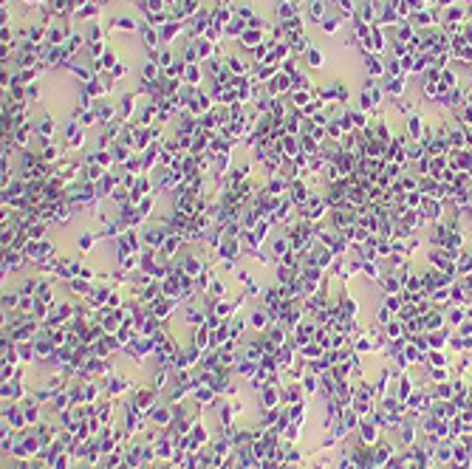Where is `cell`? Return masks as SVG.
Segmentation results:
<instances>
[{
  "mask_svg": "<svg viewBox=\"0 0 472 469\" xmlns=\"http://www.w3.org/2000/svg\"><path fill=\"white\" fill-rule=\"evenodd\" d=\"M227 3H229V0H221V6H227Z\"/></svg>",
  "mask_w": 472,
  "mask_h": 469,
  "instance_id": "56",
  "label": "cell"
},
{
  "mask_svg": "<svg viewBox=\"0 0 472 469\" xmlns=\"http://www.w3.org/2000/svg\"><path fill=\"white\" fill-rule=\"evenodd\" d=\"M416 20H419L421 26H430V23H433V14H430V11H419V14H416Z\"/></svg>",
  "mask_w": 472,
  "mask_h": 469,
  "instance_id": "46",
  "label": "cell"
},
{
  "mask_svg": "<svg viewBox=\"0 0 472 469\" xmlns=\"http://www.w3.org/2000/svg\"><path fill=\"white\" fill-rule=\"evenodd\" d=\"M252 325H254V328H266V314H263V311H254V314H252Z\"/></svg>",
  "mask_w": 472,
  "mask_h": 469,
  "instance_id": "41",
  "label": "cell"
},
{
  "mask_svg": "<svg viewBox=\"0 0 472 469\" xmlns=\"http://www.w3.org/2000/svg\"><path fill=\"white\" fill-rule=\"evenodd\" d=\"M359 99H362V111H373L376 105L382 102V91H379V88H376V82L373 79H370V82H365V88H362V96H359Z\"/></svg>",
  "mask_w": 472,
  "mask_h": 469,
  "instance_id": "1",
  "label": "cell"
},
{
  "mask_svg": "<svg viewBox=\"0 0 472 469\" xmlns=\"http://www.w3.org/2000/svg\"><path fill=\"white\" fill-rule=\"evenodd\" d=\"M407 288H410V291H419L421 283H419V280H410V283H407Z\"/></svg>",
  "mask_w": 472,
  "mask_h": 469,
  "instance_id": "53",
  "label": "cell"
},
{
  "mask_svg": "<svg viewBox=\"0 0 472 469\" xmlns=\"http://www.w3.org/2000/svg\"><path fill=\"white\" fill-rule=\"evenodd\" d=\"M88 43H91V45L105 43V31H102V26H99V23H94V26L88 28Z\"/></svg>",
  "mask_w": 472,
  "mask_h": 469,
  "instance_id": "28",
  "label": "cell"
},
{
  "mask_svg": "<svg viewBox=\"0 0 472 469\" xmlns=\"http://www.w3.org/2000/svg\"><path fill=\"white\" fill-rule=\"evenodd\" d=\"M181 271L187 277H195V274H201V260L195 257V254H187V260L181 263Z\"/></svg>",
  "mask_w": 472,
  "mask_h": 469,
  "instance_id": "18",
  "label": "cell"
},
{
  "mask_svg": "<svg viewBox=\"0 0 472 469\" xmlns=\"http://www.w3.org/2000/svg\"><path fill=\"white\" fill-rule=\"evenodd\" d=\"M111 77H114V79H124V77H127V65H124V62H119V65L111 71Z\"/></svg>",
  "mask_w": 472,
  "mask_h": 469,
  "instance_id": "42",
  "label": "cell"
},
{
  "mask_svg": "<svg viewBox=\"0 0 472 469\" xmlns=\"http://www.w3.org/2000/svg\"><path fill=\"white\" fill-rule=\"evenodd\" d=\"M114 158H116V161H124V164H127V161H130V150H127V144H119V147L114 150Z\"/></svg>",
  "mask_w": 472,
  "mask_h": 469,
  "instance_id": "36",
  "label": "cell"
},
{
  "mask_svg": "<svg viewBox=\"0 0 472 469\" xmlns=\"http://www.w3.org/2000/svg\"><path fill=\"white\" fill-rule=\"evenodd\" d=\"M289 252H291L289 237H277V240H271V254H274V257H286Z\"/></svg>",
  "mask_w": 472,
  "mask_h": 469,
  "instance_id": "19",
  "label": "cell"
},
{
  "mask_svg": "<svg viewBox=\"0 0 472 469\" xmlns=\"http://www.w3.org/2000/svg\"><path fill=\"white\" fill-rule=\"evenodd\" d=\"M31 133H34V127H31L28 122H26V124H17V130L11 133V139H14V144L23 150V147H26V141L31 139Z\"/></svg>",
  "mask_w": 472,
  "mask_h": 469,
  "instance_id": "11",
  "label": "cell"
},
{
  "mask_svg": "<svg viewBox=\"0 0 472 469\" xmlns=\"http://www.w3.org/2000/svg\"><path fill=\"white\" fill-rule=\"evenodd\" d=\"M68 68H71V74H74V77H77L79 82H85V85H88V82H91V79H94V74H91V71H88L85 65H77V62H74V60L68 62Z\"/></svg>",
  "mask_w": 472,
  "mask_h": 469,
  "instance_id": "21",
  "label": "cell"
},
{
  "mask_svg": "<svg viewBox=\"0 0 472 469\" xmlns=\"http://www.w3.org/2000/svg\"><path fill=\"white\" fill-rule=\"evenodd\" d=\"M340 3V9H342V17H354V0H337Z\"/></svg>",
  "mask_w": 472,
  "mask_h": 469,
  "instance_id": "37",
  "label": "cell"
},
{
  "mask_svg": "<svg viewBox=\"0 0 472 469\" xmlns=\"http://www.w3.org/2000/svg\"><path fill=\"white\" fill-rule=\"evenodd\" d=\"M407 158H413V161L424 158V147H421V144H410V147H407Z\"/></svg>",
  "mask_w": 472,
  "mask_h": 469,
  "instance_id": "38",
  "label": "cell"
},
{
  "mask_svg": "<svg viewBox=\"0 0 472 469\" xmlns=\"http://www.w3.org/2000/svg\"><path fill=\"white\" fill-rule=\"evenodd\" d=\"M365 65H367V71H370V77H385V65H382V62H379V60H373L370 54H367Z\"/></svg>",
  "mask_w": 472,
  "mask_h": 469,
  "instance_id": "32",
  "label": "cell"
},
{
  "mask_svg": "<svg viewBox=\"0 0 472 469\" xmlns=\"http://www.w3.org/2000/svg\"><path fill=\"white\" fill-rule=\"evenodd\" d=\"M26 99L37 102V99H40V88H37V85H28V88H26Z\"/></svg>",
  "mask_w": 472,
  "mask_h": 469,
  "instance_id": "44",
  "label": "cell"
},
{
  "mask_svg": "<svg viewBox=\"0 0 472 469\" xmlns=\"http://www.w3.org/2000/svg\"><path fill=\"white\" fill-rule=\"evenodd\" d=\"M181 243H184V234L181 232H170V237L164 240V246L158 249V257H164V260H170L178 249H181Z\"/></svg>",
  "mask_w": 472,
  "mask_h": 469,
  "instance_id": "3",
  "label": "cell"
},
{
  "mask_svg": "<svg viewBox=\"0 0 472 469\" xmlns=\"http://www.w3.org/2000/svg\"><path fill=\"white\" fill-rule=\"evenodd\" d=\"M94 111H97V122L99 124H111V119L116 116V108H114V105H108V102L97 105Z\"/></svg>",
  "mask_w": 472,
  "mask_h": 469,
  "instance_id": "15",
  "label": "cell"
},
{
  "mask_svg": "<svg viewBox=\"0 0 472 469\" xmlns=\"http://www.w3.org/2000/svg\"><path fill=\"white\" fill-rule=\"evenodd\" d=\"M362 271H365L367 277H379V266H376L373 260H365V263H362Z\"/></svg>",
  "mask_w": 472,
  "mask_h": 469,
  "instance_id": "39",
  "label": "cell"
},
{
  "mask_svg": "<svg viewBox=\"0 0 472 469\" xmlns=\"http://www.w3.org/2000/svg\"><path fill=\"white\" fill-rule=\"evenodd\" d=\"M419 204H421V192L419 190L407 192V207H419Z\"/></svg>",
  "mask_w": 472,
  "mask_h": 469,
  "instance_id": "43",
  "label": "cell"
},
{
  "mask_svg": "<svg viewBox=\"0 0 472 469\" xmlns=\"http://www.w3.org/2000/svg\"><path fill=\"white\" fill-rule=\"evenodd\" d=\"M173 308H175V303H173V300H158L156 314H158V317H167V314L173 311Z\"/></svg>",
  "mask_w": 472,
  "mask_h": 469,
  "instance_id": "35",
  "label": "cell"
},
{
  "mask_svg": "<svg viewBox=\"0 0 472 469\" xmlns=\"http://www.w3.org/2000/svg\"><path fill=\"white\" fill-rule=\"evenodd\" d=\"M198 399L207 401V399H212V393H210V390H201V393H198Z\"/></svg>",
  "mask_w": 472,
  "mask_h": 469,
  "instance_id": "54",
  "label": "cell"
},
{
  "mask_svg": "<svg viewBox=\"0 0 472 469\" xmlns=\"http://www.w3.org/2000/svg\"><path fill=\"white\" fill-rule=\"evenodd\" d=\"M438 3H441V6H450V3H453V0H438Z\"/></svg>",
  "mask_w": 472,
  "mask_h": 469,
  "instance_id": "55",
  "label": "cell"
},
{
  "mask_svg": "<svg viewBox=\"0 0 472 469\" xmlns=\"http://www.w3.org/2000/svg\"><path fill=\"white\" fill-rule=\"evenodd\" d=\"M85 40H88V37H82V34H79V31H74V34H68V40H65V51H68V54H77L79 48L85 45Z\"/></svg>",
  "mask_w": 472,
  "mask_h": 469,
  "instance_id": "20",
  "label": "cell"
},
{
  "mask_svg": "<svg viewBox=\"0 0 472 469\" xmlns=\"http://www.w3.org/2000/svg\"><path fill=\"white\" fill-rule=\"evenodd\" d=\"M387 91L393 96H402L404 94V77H390V82H387Z\"/></svg>",
  "mask_w": 472,
  "mask_h": 469,
  "instance_id": "34",
  "label": "cell"
},
{
  "mask_svg": "<svg viewBox=\"0 0 472 469\" xmlns=\"http://www.w3.org/2000/svg\"><path fill=\"white\" fill-rule=\"evenodd\" d=\"M153 418L161 424V421H167V418H170V413H167V410H156V413H153Z\"/></svg>",
  "mask_w": 472,
  "mask_h": 469,
  "instance_id": "51",
  "label": "cell"
},
{
  "mask_svg": "<svg viewBox=\"0 0 472 469\" xmlns=\"http://www.w3.org/2000/svg\"><path fill=\"white\" fill-rule=\"evenodd\" d=\"M201 79H204V74H201V65H198V62H195V65H184L181 82H187L190 88H195V85H201Z\"/></svg>",
  "mask_w": 472,
  "mask_h": 469,
  "instance_id": "7",
  "label": "cell"
},
{
  "mask_svg": "<svg viewBox=\"0 0 472 469\" xmlns=\"http://www.w3.org/2000/svg\"><path fill=\"white\" fill-rule=\"evenodd\" d=\"M260 40H263V31H260V28H246L243 34H240V45H243V48H257V45H260Z\"/></svg>",
  "mask_w": 472,
  "mask_h": 469,
  "instance_id": "10",
  "label": "cell"
},
{
  "mask_svg": "<svg viewBox=\"0 0 472 469\" xmlns=\"http://www.w3.org/2000/svg\"><path fill=\"white\" fill-rule=\"evenodd\" d=\"M54 130H57V122H54V116H43V119H40V124H37V133H40V136H43V139L48 141V139L54 136Z\"/></svg>",
  "mask_w": 472,
  "mask_h": 469,
  "instance_id": "16",
  "label": "cell"
},
{
  "mask_svg": "<svg viewBox=\"0 0 472 469\" xmlns=\"http://www.w3.org/2000/svg\"><path fill=\"white\" fill-rule=\"evenodd\" d=\"M40 158H43L45 164H51V161H57V158H60V147H51V144H45V147L40 150Z\"/></svg>",
  "mask_w": 472,
  "mask_h": 469,
  "instance_id": "33",
  "label": "cell"
},
{
  "mask_svg": "<svg viewBox=\"0 0 472 469\" xmlns=\"http://www.w3.org/2000/svg\"><path fill=\"white\" fill-rule=\"evenodd\" d=\"M141 40H144V45H147L150 51H156V45L161 43V34H158V28L156 26H141Z\"/></svg>",
  "mask_w": 472,
  "mask_h": 469,
  "instance_id": "8",
  "label": "cell"
},
{
  "mask_svg": "<svg viewBox=\"0 0 472 469\" xmlns=\"http://www.w3.org/2000/svg\"><path fill=\"white\" fill-rule=\"evenodd\" d=\"M99 11L102 9H99L97 3H85L79 11H74V20H94V17L99 20Z\"/></svg>",
  "mask_w": 472,
  "mask_h": 469,
  "instance_id": "17",
  "label": "cell"
},
{
  "mask_svg": "<svg viewBox=\"0 0 472 469\" xmlns=\"http://www.w3.org/2000/svg\"><path fill=\"white\" fill-rule=\"evenodd\" d=\"M45 226H48V224H43V221H37V224H31V226L26 229V237H28V240H43Z\"/></svg>",
  "mask_w": 472,
  "mask_h": 469,
  "instance_id": "26",
  "label": "cell"
},
{
  "mask_svg": "<svg viewBox=\"0 0 472 469\" xmlns=\"http://www.w3.org/2000/svg\"><path fill=\"white\" fill-rule=\"evenodd\" d=\"M54 215H57V221H68L71 218V201H57V204H54Z\"/></svg>",
  "mask_w": 472,
  "mask_h": 469,
  "instance_id": "25",
  "label": "cell"
},
{
  "mask_svg": "<svg viewBox=\"0 0 472 469\" xmlns=\"http://www.w3.org/2000/svg\"><path fill=\"white\" fill-rule=\"evenodd\" d=\"M153 204H156V195H153V192H150V195H144V198H141L139 204H136V209H139V218H141V221H144V218L150 215Z\"/></svg>",
  "mask_w": 472,
  "mask_h": 469,
  "instance_id": "24",
  "label": "cell"
},
{
  "mask_svg": "<svg viewBox=\"0 0 472 469\" xmlns=\"http://www.w3.org/2000/svg\"><path fill=\"white\" fill-rule=\"evenodd\" d=\"M340 23H342L340 17H325L323 23H320V26H323V31H325L328 37H334L337 31H340Z\"/></svg>",
  "mask_w": 472,
  "mask_h": 469,
  "instance_id": "30",
  "label": "cell"
},
{
  "mask_svg": "<svg viewBox=\"0 0 472 469\" xmlns=\"http://www.w3.org/2000/svg\"><path fill=\"white\" fill-rule=\"evenodd\" d=\"M308 20L311 23H323L325 20V0H311V6H308Z\"/></svg>",
  "mask_w": 472,
  "mask_h": 469,
  "instance_id": "14",
  "label": "cell"
},
{
  "mask_svg": "<svg viewBox=\"0 0 472 469\" xmlns=\"http://www.w3.org/2000/svg\"><path fill=\"white\" fill-rule=\"evenodd\" d=\"M37 353H40V356H48V353H51V345H48V342H37Z\"/></svg>",
  "mask_w": 472,
  "mask_h": 469,
  "instance_id": "49",
  "label": "cell"
},
{
  "mask_svg": "<svg viewBox=\"0 0 472 469\" xmlns=\"http://www.w3.org/2000/svg\"><path fill=\"white\" fill-rule=\"evenodd\" d=\"M277 17L280 20H291V17H297V3H280V9H277Z\"/></svg>",
  "mask_w": 472,
  "mask_h": 469,
  "instance_id": "27",
  "label": "cell"
},
{
  "mask_svg": "<svg viewBox=\"0 0 472 469\" xmlns=\"http://www.w3.org/2000/svg\"><path fill=\"white\" fill-rule=\"evenodd\" d=\"M246 28H249V26H246V20L232 17V20L227 23V26H224V34H227V37H237V40H240V34H243Z\"/></svg>",
  "mask_w": 472,
  "mask_h": 469,
  "instance_id": "13",
  "label": "cell"
},
{
  "mask_svg": "<svg viewBox=\"0 0 472 469\" xmlns=\"http://www.w3.org/2000/svg\"><path fill=\"white\" fill-rule=\"evenodd\" d=\"M382 288H385V291H390V294H393V291H399V280H396L393 274H390V277H385V280H382Z\"/></svg>",
  "mask_w": 472,
  "mask_h": 469,
  "instance_id": "40",
  "label": "cell"
},
{
  "mask_svg": "<svg viewBox=\"0 0 472 469\" xmlns=\"http://www.w3.org/2000/svg\"><path fill=\"white\" fill-rule=\"evenodd\" d=\"M212 291H215V294H224V283H215V280H212Z\"/></svg>",
  "mask_w": 472,
  "mask_h": 469,
  "instance_id": "52",
  "label": "cell"
},
{
  "mask_svg": "<svg viewBox=\"0 0 472 469\" xmlns=\"http://www.w3.org/2000/svg\"><path fill=\"white\" fill-rule=\"evenodd\" d=\"M289 190H291V201H294V207H306L308 204V187L303 184V178H291L289 181Z\"/></svg>",
  "mask_w": 472,
  "mask_h": 469,
  "instance_id": "4",
  "label": "cell"
},
{
  "mask_svg": "<svg viewBox=\"0 0 472 469\" xmlns=\"http://www.w3.org/2000/svg\"><path fill=\"white\" fill-rule=\"evenodd\" d=\"M263 401H266V404H269V407H271V404L277 401V393H274V390H266V396H263Z\"/></svg>",
  "mask_w": 472,
  "mask_h": 469,
  "instance_id": "50",
  "label": "cell"
},
{
  "mask_svg": "<svg viewBox=\"0 0 472 469\" xmlns=\"http://www.w3.org/2000/svg\"><path fill=\"white\" fill-rule=\"evenodd\" d=\"M240 243H243V237H227V240H224V246H221V257L235 260L237 254H240Z\"/></svg>",
  "mask_w": 472,
  "mask_h": 469,
  "instance_id": "6",
  "label": "cell"
},
{
  "mask_svg": "<svg viewBox=\"0 0 472 469\" xmlns=\"http://www.w3.org/2000/svg\"><path fill=\"white\" fill-rule=\"evenodd\" d=\"M119 105H122V111H119V119H122V122H127V119L133 116V105H136V102H133V96L127 94V96H122V102H119Z\"/></svg>",
  "mask_w": 472,
  "mask_h": 469,
  "instance_id": "29",
  "label": "cell"
},
{
  "mask_svg": "<svg viewBox=\"0 0 472 469\" xmlns=\"http://www.w3.org/2000/svg\"><path fill=\"white\" fill-rule=\"evenodd\" d=\"M158 34H161V43H173L175 37L181 34V20H170L167 26L158 28Z\"/></svg>",
  "mask_w": 472,
  "mask_h": 469,
  "instance_id": "9",
  "label": "cell"
},
{
  "mask_svg": "<svg viewBox=\"0 0 472 469\" xmlns=\"http://www.w3.org/2000/svg\"><path fill=\"white\" fill-rule=\"evenodd\" d=\"M77 246H79V252H91V249L97 246V234H94V232H82L77 237Z\"/></svg>",
  "mask_w": 472,
  "mask_h": 469,
  "instance_id": "22",
  "label": "cell"
},
{
  "mask_svg": "<svg viewBox=\"0 0 472 469\" xmlns=\"http://www.w3.org/2000/svg\"><path fill=\"white\" fill-rule=\"evenodd\" d=\"M306 62L311 65V68H323V65H325V57H323V51H320V48H308V51H306Z\"/></svg>",
  "mask_w": 472,
  "mask_h": 469,
  "instance_id": "23",
  "label": "cell"
},
{
  "mask_svg": "<svg viewBox=\"0 0 472 469\" xmlns=\"http://www.w3.org/2000/svg\"><path fill=\"white\" fill-rule=\"evenodd\" d=\"M144 195H150V178H147V175H139L136 184L130 187V204H139Z\"/></svg>",
  "mask_w": 472,
  "mask_h": 469,
  "instance_id": "5",
  "label": "cell"
},
{
  "mask_svg": "<svg viewBox=\"0 0 472 469\" xmlns=\"http://www.w3.org/2000/svg\"><path fill=\"white\" fill-rule=\"evenodd\" d=\"M427 218H441V204H427Z\"/></svg>",
  "mask_w": 472,
  "mask_h": 469,
  "instance_id": "45",
  "label": "cell"
},
{
  "mask_svg": "<svg viewBox=\"0 0 472 469\" xmlns=\"http://www.w3.org/2000/svg\"><path fill=\"white\" fill-rule=\"evenodd\" d=\"M407 133L413 136V141H416V139H421V119L416 116V113H413L410 119H407Z\"/></svg>",
  "mask_w": 472,
  "mask_h": 469,
  "instance_id": "31",
  "label": "cell"
},
{
  "mask_svg": "<svg viewBox=\"0 0 472 469\" xmlns=\"http://www.w3.org/2000/svg\"><path fill=\"white\" fill-rule=\"evenodd\" d=\"M111 28H119L124 34H133V31H139V23L133 17H114L111 20Z\"/></svg>",
  "mask_w": 472,
  "mask_h": 469,
  "instance_id": "12",
  "label": "cell"
},
{
  "mask_svg": "<svg viewBox=\"0 0 472 469\" xmlns=\"http://www.w3.org/2000/svg\"><path fill=\"white\" fill-rule=\"evenodd\" d=\"M232 308H235V305H232ZM232 308H229L227 303H218V305H215V314H218V317H227V314L232 311Z\"/></svg>",
  "mask_w": 472,
  "mask_h": 469,
  "instance_id": "48",
  "label": "cell"
},
{
  "mask_svg": "<svg viewBox=\"0 0 472 469\" xmlns=\"http://www.w3.org/2000/svg\"><path fill=\"white\" fill-rule=\"evenodd\" d=\"M17 305V294H3V308H14Z\"/></svg>",
  "mask_w": 472,
  "mask_h": 469,
  "instance_id": "47",
  "label": "cell"
},
{
  "mask_svg": "<svg viewBox=\"0 0 472 469\" xmlns=\"http://www.w3.org/2000/svg\"><path fill=\"white\" fill-rule=\"evenodd\" d=\"M167 237H170L167 226H164V224H158V226H150L147 232H144V243H147L150 249H161Z\"/></svg>",
  "mask_w": 472,
  "mask_h": 469,
  "instance_id": "2",
  "label": "cell"
}]
</instances>
